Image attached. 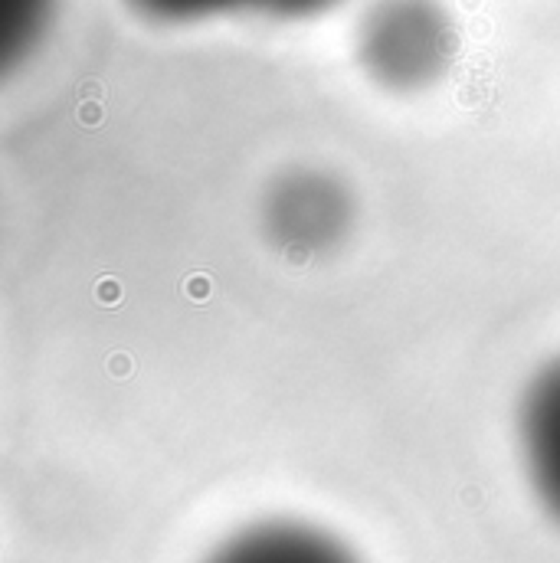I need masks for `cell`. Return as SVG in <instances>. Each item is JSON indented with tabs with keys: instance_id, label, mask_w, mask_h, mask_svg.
Listing matches in <instances>:
<instances>
[{
	"instance_id": "3957f363",
	"label": "cell",
	"mask_w": 560,
	"mask_h": 563,
	"mask_svg": "<svg viewBox=\"0 0 560 563\" xmlns=\"http://www.w3.org/2000/svg\"><path fill=\"white\" fill-rule=\"evenodd\" d=\"M521 449L534 491L560 524V357L547 363L524 393Z\"/></svg>"
},
{
	"instance_id": "8992f818",
	"label": "cell",
	"mask_w": 560,
	"mask_h": 563,
	"mask_svg": "<svg viewBox=\"0 0 560 563\" xmlns=\"http://www.w3.org/2000/svg\"><path fill=\"white\" fill-rule=\"evenodd\" d=\"M56 0H0V63L13 66L23 53L33 49L49 17H53Z\"/></svg>"
},
{
	"instance_id": "277c9868",
	"label": "cell",
	"mask_w": 560,
	"mask_h": 563,
	"mask_svg": "<svg viewBox=\"0 0 560 563\" xmlns=\"http://www.w3.org/2000/svg\"><path fill=\"white\" fill-rule=\"evenodd\" d=\"M210 563H354V557L314 527L269 521L229 537Z\"/></svg>"
},
{
	"instance_id": "5b68a950",
	"label": "cell",
	"mask_w": 560,
	"mask_h": 563,
	"mask_svg": "<svg viewBox=\"0 0 560 563\" xmlns=\"http://www.w3.org/2000/svg\"><path fill=\"white\" fill-rule=\"evenodd\" d=\"M154 23H203L217 17L305 20L331 10L338 0H125Z\"/></svg>"
},
{
	"instance_id": "6da1fadb",
	"label": "cell",
	"mask_w": 560,
	"mask_h": 563,
	"mask_svg": "<svg viewBox=\"0 0 560 563\" xmlns=\"http://www.w3.org/2000/svg\"><path fill=\"white\" fill-rule=\"evenodd\" d=\"M452 53L456 33L439 0H377L357 30L364 72L393 92L433 86Z\"/></svg>"
},
{
	"instance_id": "7a4b0ae2",
	"label": "cell",
	"mask_w": 560,
	"mask_h": 563,
	"mask_svg": "<svg viewBox=\"0 0 560 563\" xmlns=\"http://www.w3.org/2000/svg\"><path fill=\"white\" fill-rule=\"evenodd\" d=\"M262 223L285 256H322L351 226V197L322 171H292L269 190Z\"/></svg>"
}]
</instances>
